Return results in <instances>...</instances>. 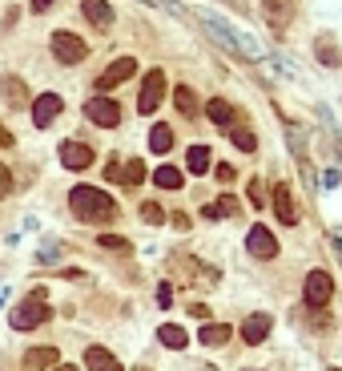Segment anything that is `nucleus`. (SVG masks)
<instances>
[{
	"label": "nucleus",
	"instance_id": "f257e3e1",
	"mask_svg": "<svg viewBox=\"0 0 342 371\" xmlns=\"http://www.w3.org/2000/svg\"><path fill=\"white\" fill-rule=\"evenodd\" d=\"M69 206L81 222H113L117 218V202L97 190V186H73V194H69Z\"/></svg>",
	"mask_w": 342,
	"mask_h": 371
},
{
	"label": "nucleus",
	"instance_id": "f03ea898",
	"mask_svg": "<svg viewBox=\"0 0 342 371\" xmlns=\"http://www.w3.org/2000/svg\"><path fill=\"white\" fill-rule=\"evenodd\" d=\"M202 25H206L209 33H214V37H218L221 45H226V49H238V53L246 57V61H258V57H262V49H258L254 41L246 37V33H238V28L221 25V16H214V13H202Z\"/></svg>",
	"mask_w": 342,
	"mask_h": 371
},
{
	"label": "nucleus",
	"instance_id": "7ed1b4c3",
	"mask_svg": "<svg viewBox=\"0 0 342 371\" xmlns=\"http://www.w3.org/2000/svg\"><path fill=\"white\" fill-rule=\"evenodd\" d=\"M49 315L53 311H49V303H45V291H33L21 307H13L9 323H13V331H33V327H40Z\"/></svg>",
	"mask_w": 342,
	"mask_h": 371
},
{
	"label": "nucleus",
	"instance_id": "20e7f679",
	"mask_svg": "<svg viewBox=\"0 0 342 371\" xmlns=\"http://www.w3.org/2000/svg\"><path fill=\"white\" fill-rule=\"evenodd\" d=\"M53 57L61 65H81L89 57V45L77 37V33H57V37H53Z\"/></svg>",
	"mask_w": 342,
	"mask_h": 371
},
{
	"label": "nucleus",
	"instance_id": "39448f33",
	"mask_svg": "<svg viewBox=\"0 0 342 371\" xmlns=\"http://www.w3.org/2000/svg\"><path fill=\"white\" fill-rule=\"evenodd\" d=\"M302 295H306V307H326L330 295H334V279H330L326 271H310L306 274Z\"/></svg>",
	"mask_w": 342,
	"mask_h": 371
},
{
	"label": "nucleus",
	"instance_id": "423d86ee",
	"mask_svg": "<svg viewBox=\"0 0 342 371\" xmlns=\"http://www.w3.org/2000/svg\"><path fill=\"white\" fill-rule=\"evenodd\" d=\"M85 117L93 125H101V129H113V125L121 122V105H117V101H109V97H93L85 105Z\"/></svg>",
	"mask_w": 342,
	"mask_h": 371
},
{
	"label": "nucleus",
	"instance_id": "0eeeda50",
	"mask_svg": "<svg viewBox=\"0 0 342 371\" xmlns=\"http://www.w3.org/2000/svg\"><path fill=\"white\" fill-rule=\"evenodd\" d=\"M161 97H165V73H161V69H149V73H145V85H141V97H137V109H141V113H153Z\"/></svg>",
	"mask_w": 342,
	"mask_h": 371
},
{
	"label": "nucleus",
	"instance_id": "6e6552de",
	"mask_svg": "<svg viewBox=\"0 0 342 371\" xmlns=\"http://www.w3.org/2000/svg\"><path fill=\"white\" fill-rule=\"evenodd\" d=\"M61 109H65V101L57 97V93H40V97L33 101V125H37V129H49V125L61 117Z\"/></svg>",
	"mask_w": 342,
	"mask_h": 371
},
{
	"label": "nucleus",
	"instance_id": "1a4fd4ad",
	"mask_svg": "<svg viewBox=\"0 0 342 371\" xmlns=\"http://www.w3.org/2000/svg\"><path fill=\"white\" fill-rule=\"evenodd\" d=\"M133 73H137V61H133V57H121V61H113L109 69L97 77V89H101V93H109V89H117L121 81H129Z\"/></svg>",
	"mask_w": 342,
	"mask_h": 371
},
{
	"label": "nucleus",
	"instance_id": "9d476101",
	"mask_svg": "<svg viewBox=\"0 0 342 371\" xmlns=\"http://www.w3.org/2000/svg\"><path fill=\"white\" fill-rule=\"evenodd\" d=\"M93 158H97V154H93L85 141H61V166L65 170H89Z\"/></svg>",
	"mask_w": 342,
	"mask_h": 371
},
{
	"label": "nucleus",
	"instance_id": "9b49d317",
	"mask_svg": "<svg viewBox=\"0 0 342 371\" xmlns=\"http://www.w3.org/2000/svg\"><path fill=\"white\" fill-rule=\"evenodd\" d=\"M274 214H278L282 226L298 222V202H294V194H290V186H286V182L274 186Z\"/></svg>",
	"mask_w": 342,
	"mask_h": 371
},
{
	"label": "nucleus",
	"instance_id": "f8f14e48",
	"mask_svg": "<svg viewBox=\"0 0 342 371\" xmlns=\"http://www.w3.org/2000/svg\"><path fill=\"white\" fill-rule=\"evenodd\" d=\"M246 247H250L254 259H274V254H278V238L270 235L266 226H254V230L246 235Z\"/></svg>",
	"mask_w": 342,
	"mask_h": 371
},
{
	"label": "nucleus",
	"instance_id": "ddd939ff",
	"mask_svg": "<svg viewBox=\"0 0 342 371\" xmlns=\"http://www.w3.org/2000/svg\"><path fill=\"white\" fill-rule=\"evenodd\" d=\"M270 327H274V319H270L266 311H262V315H250V319L242 323V339H246L250 347H258V343H262V339L270 335Z\"/></svg>",
	"mask_w": 342,
	"mask_h": 371
},
{
	"label": "nucleus",
	"instance_id": "4468645a",
	"mask_svg": "<svg viewBox=\"0 0 342 371\" xmlns=\"http://www.w3.org/2000/svg\"><path fill=\"white\" fill-rule=\"evenodd\" d=\"M81 13L89 16V25H97V28L113 25V9L105 4V0H81Z\"/></svg>",
	"mask_w": 342,
	"mask_h": 371
},
{
	"label": "nucleus",
	"instance_id": "2eb2a0df",
	"mask_svg": "<svg viewBox=\"0 0 342 371\" xmlns=\"http://www.w3.org/2000/svg\"><path fill=\"white\" fill-rule=\"evenodd\" d=\"M61 363V355H57V347H33L25 355V367L28 371H45V367H57Z\"/></svg>",
	"mask_w": 342,
	"mask_h": 371
},
{
	"label": "nucleus",
	"instance_id": "dca6fc26",
	"mask_svg": "<svg viewBox=\"0 0 342 371\" xmlns=\"http://www.w3.org/2000/svg\"><path fill=\"white\" fill-rule=\"evenodd\" d=\"M85 363H89V371H125L121 363L113 359V351H105V347H89Z\"/></svg>",
	"mask_w": 342,
	"mask_h": 371
},
{
	"label": "nucleus",
	"instance_id": "f3484780",
	"mask_svg": "<svg viewBox=\"0 0 342 371\" xmlns=\"http://www.w3.org/2000/svg\"><path fill=\"white\" fill-rule=\"evenodd\" d=\"M197 343H206V347L230 343V327H226V323H206V327L197 331Z\"/></svg>",
	"mask_w": 342,
	"mask_h": 371
},
{
	"label": "nucleus",
	"instance_id": "a211bd4d",
	"mask_svg": "<svg viewBox=\"0 0 342 371\" xmlns=\"http://www.w3.org/2000/svg\"><path fill=\"white\" fill-rule=\"evenodd\" d=\"M158 339H161V343H165V347H170V351H182V347L189 343V335H185L182 327H177V323H161Z\"/></svg>",
	"mask_w": 342,
	"mask_h": 371
},
{
	"label": "nucleus",
	"instance_id": "6ab92c4d",
	"mask_svg": "<svg viewBox=\"0 0 342 371\" xmlns=\"http://www.w3.org/2000/svg\"><path fill=\"white\" fill-rule=\"evenodd\" d=\"M206 117H209V122H214V125H226V129H230V117H233L230 101H221V97L206 101Z\"/></svg>",
	"mask_w": 342,
	"mask_h": 371
},
{
	"label": "nucleus",
	"instance_id": "aec40b11",
	"mask_svg": "<svg viewBox=\"0 0 342 371\" xmlns=\"http://www.w3.org/2000/svg\"><path fill=\"white\" fill-rule=\"evenodd\" d=\"M185 166H189V173H202L209 170V146H189V154H185Z\"/></svg>",
	"mask_w": 342,
	"mask_h": 371
},
{
	"label": "nucleus",
	"instance_id": "412c9836",
	"mask_svg": "<svg viewBox=\"0 0 342 371\" xmlns=\"http://www.w3.org/2000/svg\"><path fill=\"white\" fill-rule=\"evenodd\" d=\"M173 105H177L185 117H197V97H194V89H189V85H177V89H173Z\"/></svg>",
	"mask_w": 342,
	"mask_h": 371
},
{
	"label": "nucleus",
	"instance_id": "4be33fe9",
	"mask_svg": "<svg viewBox=\"0 0 342 371\" xmlns=\"http://www.w3.org/2000/svg\"><path fill=\"white\" fill-rule=\"evenodd\" d=\"M0 93L9 97V105H25V101H28V89H25L21 77H4V89H0Z\"/></svg>",
	"mask_w": 342,
	"mask_h": 371
},
{
	"label": "nucleus",
	"instance_id": "5701e85b",
	"mask_svg": "<svg viewBox=\"0 0 342 371\" xmlns=\"http://www.w3.org/2000/svg\"><path fill=\"white\" fill-rule=\"evenodd\" d=\"M170 146H173L170 125H153V129H149V149H153V154H170Z\"/></svg>",
	"mask_w": 342,
	"mask_h": 371
},
{
	"label": "nucleus",
	"instance_id": "b1692460",
	"mask_svg": "<svg viewBox=\"0 0 342 371\" xmlns=\"http://www.w3.org/2000/svg\"><path fill=\"white\" fill-rule=\"evenodd\" d=\"M153 182L161 186V190H182V170H173V166H161L158 173H153Z\"/></svg>",
	"mask_w": 342,
	"mask_h": 371
},
{
	"label": "nucleus",
	"instance_id": "393cba45",
	"mask_svg": "<svg viewBox=\"0 0 342 371\" xmlns=\"http://www.w3.org/2000/svg\"><path fill=\"white\" fill-rule=\"evenodd\" d=\"M230 141H233V146H238V149H242V154H254V149H258L254 134H250L246 125H230Z\"/></svg>",
	"mask_w": 342,
	"mask_h": 371
},
{
	"label": "nucleus",
	"instance_id": "a878e982",
	"mask_svg": "<svg viewBox=\"0 0 342 371\" xmlns=\"http://www.w3.org/2000/svg\"><path fill=\"white\" fill-rule=\"evenodd\" d=\"M121 178H125V186H137L141 182V178H145V166H141V161H125V170H121Z\"/></svg>",
	"mask_w": 342,
	"mask_h": 371
},
{
	"label": "nucleus",
	"instance_id": "bb28decb",
	"mask_svg": "<svg viewBox=\"0 0 342 371\" xmlns=\"http://www.w3.org/2000/svg\"><path fill=\"white\" fill-rule=\"evenodd\" d=\"M214 210H218V218H233V214H238V198H233V194H221V198L214 202Z\"/></svg>",
	"mask_w": 342,
	"mask_h": 371
},
{
	"label": "nucleus",
	"instance_id": "cd10ccee",
	"mask_svg": "<svg viewBox=\"0 0 342 371\" xmlns=\"http://www.w3.org/2000/svg\"><path fill=\"white\" fill-rule=\"evenodd\" d=\"M141 218H145L149 226H161L165 222V210H161L158 202H145V206H141Z\"/></svg>",
	"mask_w": 342,
	"mask_h": 371
},
{
	"label": "nucleus",
	"instance_id": "c85d7f7f",
	"mask_svg": "<svg viewBox=\"0 0 342 371\" xmlns=\"http://www.w3.org/2000/svg\"><path fill=\"white\" fill-rule=\"evenodd\" d=\"M97 247H105V250H117V254H125V250H129V242H125V238H117V235H101V238H97Z\"/></svg>",
	"mask_w": 342,
	"mask_h": 371
},
{
	"label": "nucleus",
	"instance_id": "c756f323",
	"mask_svg": "<svg viewBox=\"0 0 342 371\" xmlns=\"http://www.w3.org/2000/svg\"><path fill=\"white\" fill-rule=\"evenodd\" d=\"M250 202H254L258 210H262V202H266V190H262V178H254V182H250Z\"/></svg>",
	"mask_w": 342,
	"mask_h": 371
},
{
	"label": "nucleus",
	"instance_id": "7c9ffc66",
	"mask_svg": "<svg viewBox=\"0 0 342 371\" xmlns=\"http://www.w3.org/2000/svg\"><path fill=\"white\" fill-rule=\"evenodd\" d=\"M214 173H218V182H226V186H230L233 178H238V170H233L230 161H221V166H218V170H214Z\"/></svg>",
	"mask_w": 342,
	"mask_h": 371
},
{
	"label": "nucleus",
	"instance_id": "2f4dec72",
	"mask_svg": "<svg viewBox=\"0 0 342 371\" xmlns=\"http://www.w3.org/2000/svg\"><path fill=\"white\" fill-rule=\"evenodd\" d=\"M9 190H13V173L4 170V161H0V198H4Z\"/></svg>",
	"mask_w": 342,
	"mask_h": 371
},
{
	"label": "nucleus",
	"instance_id": "473e14b6",
	"mask_svg": "<svg viewBox=\"0 0 342 371\" xmlns=\"http://www.w3.org/2000/svg\"><path fill=\"white\" fill-rule=\"evenodd\" d=\"M158 303H161V307H170V303H173V286H170V283L158 286Z\"/></svg>",
	"mask_w": 342,
	"mask_h": 371
},
{
	"label": "nucleus",
	"instance_id": "72a5a7b5",
	"mask_svg": "<svg viewBox=\"0 0 342 371\" xmlns=\"http://www.w3.org/2000/svg\"><path fill=\"white\" fill-rule=\"evenodd\" d=\"M189 315H194V319H209V307L206 303H189Z\"/></svg>",
	"mask_w": 342,
	"mask_h": 371
},
{
	"label": "nucleus",
	"instance_id": "f704fd0d",
	"mask_svg": "<svg viewBox=\"0 0 342 371\" xmlns=\"http://www.w3.org/2000/svg\"><path fill=\"white\" fill-rule=\"evenodd\" d=\"M16 146V137L9 134V129H4V125H0V149H13Z\"/></svg>",
	"mask_w": 342,
	"mask_h": 371
},
{
	"label": "nucleus",
	"instance_id": "c9c22d12",
	"mask_svg": "<svg viewBox=\"0 0 342 371\" xmlns=\"http://www.w3.org/2000/svg\"><path fill=\"white\" fill-rule=\"evenodd\" d=\"M49 4H53V0H33V13H45Z\"/></svg>",
	"mask_w": 342,
	"mask_h": 371
},
{
	"label": "nucleus",
	"instance_id": "e433bc0d",
	"mask_svg": "<svg viewBox=\"0 0 342 371\" xmlns=\"http://www.w3.org/2000/svg\"><path fill=\"white\" fill-rule=\"evenodd\" d=\"M53 371H77V367H73V363H57Z\"/></svg>",
	"mask_w": 342,
	"mask_h": 371
},
{
	"label": "nucleus",
	"instance_id": "4c0bfd02",
	"mask_svg": "<svg viewBox=\"0 0 342 371\" xmlns=\"http://www.w3.org/2000/svg\"><path fill=\"white\" fill-rule=\"evenodd\" d=\"M137 371H149V367H137Z\"/></svg>",
	"mask_w": 342,
	"mask_h": 371
},
{
	"label": "nucleus",
	"instance_id": "58836bf2",
	"mask_svg": "<svg viewBox=\"0 0 342 371\" xmlns=\"http://www.w3.org/2000/svg\"><path fill=\"white\" fill-rule=\"evenodd\" d=\"M334 371H338V367H334Z\"/></svg>",
	"mask_w": 342,
	"mask_h": 371
}]
</instances>
